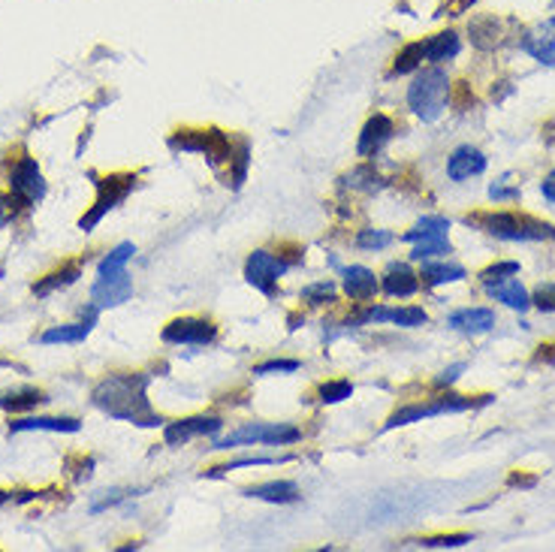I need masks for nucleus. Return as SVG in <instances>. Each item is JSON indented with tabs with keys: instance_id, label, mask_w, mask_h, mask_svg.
<instances>
[{
	"instance_id": "1",
	"label": "nucleus",
	"mask_w": 555,
	"mask_h": 552,
	"mask_svg": "<svg viewBox=\"0 0 555 552\" xmlns=\"http://www.w3.org/2000/svg\"><path fill=\"white\" fill-rule=\"evenodd\" d=\"M145 386H149L145 375H109L94 386L91 399L112 420L136 422V426H160L163 417L151 411Z\"/></svg>"
},
{
	"instance_id": "2",
	"label": "nucleus",
	"mask_w": 555,
	"mask_h": 552,
	"mask_svg": "<svg viewBox=\"0 0 555 552\" xmlns=\"http://www.w3.org/2000/svg\"><path fill=\"white\" fill-rule=\"evenodd\" d=\"M474 221L496 239L505 241H541V239H552L555 241V227L552 223H543L537 218H528V214H516V212H489V214H474Z\"/></svg>"
},
{
	"instance_id": "3",
	"label": "nucleus",
	"mask_w": 555,
	"mask_h": 552,
	"mask_svg": "<svg viewBox=\"0 0 555 552\" xmlns=\"http://www.w3.org/2000/svg\"><path fill=\"white\" fill-rule=\"evenodd\" d=\"M450 88H453V85H450L447 73L441 70V67H429V70H423L411 82V88H407V106L414 109L416 118L438 121L447 109Z\"/></svg>"
},
{
	"instance_id": "4",
	"label": "nucleus",
	"mask_w": 555,
	"mask_h": 552,
	"mask_svg": "<svg viewBox=\"0 0 555 552\" xmlns=\"http://www.w3.org/2000/svg\"><path fill=\"white\" fill-rule=\"evenodd\" d=\"M492 395H456V393H447V395H438L435 402H426V404H407V408H398L393 417L387 420V429H398V426H411V422H420L426 417H438V413H462V411H474V408H483L489 404Z\"/></svg>"
},
{
	"instance_id": "5",
	"label": "nucleus",
	"mask_w": 555,
	"mask_h": 552,
	"mask_svg": "<svg viewBox=\"0 0 555 552\" xmlns=\"http://www.w3.org/2000/svg\"><path fill=\"white\" fill-rule=\"evenodd\" d=\"M169 149L172 151H190V154H205L208 160L218 167V163H230L232 160V142L230 136L218 131V127H205V131H176L169 136Z\"/></svg>"
},
{
	"instance_id": "6",
	"label": "nucleus",
	"mask_w": 555,
	"mask_h": 552,
	"mask_svg": "<svg viewBox=\"0 0 555 552\" xmlns=\"http://www.w3.org/2000/svg\"><path fill=\"white\" fill-rule=\"evenodd\" d=\"M302 438V432L290 422H248V426L236 429L232 435L221 438L214 444V450H230V447H241V444H278V447H287V444H296Z\"/></svg>"
},
{
	"instance_id": "7",
	"label": "nucleus",
	"mask_w": 555,
	"mask_h": 552,
	"mask_svg": "<svg viewBox=\"0 0 555 552\" xmlns=\"http://www.w3.org/2000/svg\"><path fill=\"white\" fill-rule=\"evenodd\" d=\"M133 185H136L133 172H115V176L100 178L97 181V203L91 205L88 214H82V218H79V230L91 232L112 209H115L118 203L127 200V194L133 191Z\"/></svg>"
},
{
	"instance_id": "8",
	"label": "nucleus",
	"mask_w": 555,
	"mask_h": 552,
	"mask_svg": "<svg viewBox=\"0 0 555 552\" xmlns=\"http://www.w3.org/2000/svg\"><path fill=\"white\" fill-rule=\"evenodd\" d=\"M290 269L287 260H281V257H275L272 251H254L248 257L245 263V278L250 287H257L259 293H266V296H272L275 287H278V278H281L284 272Z\"/></svg>"
},
{
	"instance_id": "9",
	"label": "nucleus",
	"mask_w": 555,
	"mask_h": 552,
	"mask_svg": "<svg viewBox=\"0 0 555 552\" xmlns=\"http://www.w3.org/2000/svg\"><path fill=\"white\" fill-rule=\"evenodd\" d=\"M218 339V326L205 317H176L163 326L167 344H212Z\"/></svg>"
},
{
	"instance_id": "10",
	"label": "nucleus",
	"mask_w": 555,
	"mask_h": 552,
	"mask_svg": "<svg viewBox=\"0 0 555 552\" xmlns=\"http://www.w3.org/2000/svg\"><path fill=\"white\" fill-rule=\"evenodd\" d=\"M10 191L19 194L28 205L40 203L42 196H46V181H42V172L37 167V160L28 158V154L13 163V169H10Z\"/></svg>"
},
{
	"instance_id": "11",
	"label": "nucleus",
	"mask_w": 555,
	"mask_h": 552,
	"mask_svg": "<svg viewBox=\"0 0 555 552\" xmlns=\"http://www.w3.org/2000/svg\"><path fill=\"white\" fill-rule=\"evenodd\" d=\"M223 429V420L214 417V413H199V417H187V420H176L163 429V441L169 447H185L187 441L194 438H203V435H214Z\"/></svg>"
},
{
	"instance_id": "12",
	"label": "nucleus",
	"mask_w": 555,
	"mask_h": 552,
	"mask_svg": "<svg viewBox=\"0 0 555 552\" xmlns=\"http://www.w3.org/2000/svg\"><path fill=\"white\" fill-rule=\"evenodd\" d=\"M519 49H523L528 58L541 60L546 67H555V15L541 24H534L532 31H525L523 40H519Z\"/></svg>"
},
{
	"instance_id": "13",
	"label": "nucleus",
	"mask_w": 555,
	"mask_h": 552,
	"mask_svg": "<svg viewBox=\"0 0 555 552\" xmlns=\"http://www.w3.org/2000/svg\"><path fill=\"white\" fill-rule=\"evenodd\" d=\"M130 296H133V281H130L127 272H118L112 275V278H97V284H94L91 290V302L94 308H115L121 305V302H127Z\"/></svg>"
},
{
	"instance_id": "14",
	"label": "nucleus",
	"mask_w": 555,
	"mask_h": 552,
	"mask_svg": "<svg viewBox=\"0 0 555 552\" xmlns=\"http://www.w3.org/2000/svg\"><path fill=\"white\" fill-rule=\"evenodd\" d=\"M393 133H396L393 118L384 115V112H375V115L366 121V127H362L357 151L362 154V158H366V154H375V151L384 149L389 140H393Z\"/></svg>"
},
{
	"instance_id": "15",
	"label": "nucleus",
	"mask_w": 555,
	"mask_h": 552,
	"mask_svg": "<svg viewBox=\"0 0 555 552\" xmlns=\"http://www.w3.org/2000/svg\"><path fill=\"white\" fill-rule=\"evenodd\" d=\"M486 169V158L474 145H459V149L447 158V176L453 181H465L471 176H480Z\"/></svg>"
},
{
	"instance_id": "16",
	"label": "nucleus",
	"mask_w": 555,
	"mask_h": 552,
	"mask_svg": "<svg viewBox=\"0 0 555 552\" xmlns=\"http://www.w3.org/2000/svg\"><path fill=\"white\" fill-rule=\"evenodd\" d=\"M384 293L387 296H414L416 290H420V275L411 272V266L407 263H389V269L384 275Z\"/></svg>"
},
{
	"instance_id": "17",
	"label": "nucleus",
	"mask_w": 555,
	"mask_h": 552,
	"mask_svg": "<svg viewBox=\"0 0 555 552\" xmlns=\"http://www.w3.org/2000/svg\"><path fill=\"white\" fill-rule=\"evenodd\" d=\"M378 287H380V284L375 278V272L366 269V266H350V269H344V293L353 302L375 299Z\"/></svg>"
},
{
	"instance_id": "18",
	"label": "nucleus",
	"mask_w": 555,
	"mask_h": 552,
	"mask_svg": "<svg viewBox=\"0 0 555 552\" xmlns=\"http://www.w3.org/2000/svg\"><path fill=\"white\" fill-rule=\"evenodd\" d=\"M82 422L73 417H31V420H15L10 422V432H79Z\"/></svg>"
},
{
	"instance_id": "19",
	"label": "nucleus",
	"mask_w": 555,
	"mask_h": 552,
	"mask_svg": "<svg viewBox=\"0 0 555 552\" xmlns=\"http://www.w3.org/2000/svg\"><path fill=\"white\" fill-rule=\"evenodd\" d=\"M450 326L456 332H468V335L489 332L496 326V312L492 308H462V312L450 314Z\"/></svg>"
},
{
	"instance_id": "20",
	"label": "nucleus",
	"mask_w": 555,
	"mask_h": 552,
	"mask_svg": "<svg viewBox=\"0 0 555 552\" xmlns=\"http://www.w3.org/2000/svg\"><path fill=\"white\" fill-rule=\"evenodd\" d=\"M471 42L477 49L492 51L505 42V22L496 19V15H480V19L471 22Z\"/></svg>"
},
{
	"instance_id": "21",
	"label": "nucleus",
	"mask_w": 555,
	"mask_h": 552,
	"mask_svg": "<svg viewBox=\"0 0 555 552\" xmlns=\"http://www.w3.org/2000/svg\"><path fill=\"white\" fill-rule=\"evenodd\" d=\"M248 498H259L268 504H293L299 498V486L290 480H272V483H259V486L245 489Z\"/></svg>"
},
{
	"instance_id": "22",
	"label": "nucleus",
	"mask_w": 555,
	"mask_h": 552,
	"mask_svg": "<svg viewBox=\"0 0 555 552\" xmlns=\"http://www.w3.org/2000/svg\"><path fill=\"white\" fill-rule=\"evenodd\" d=\"M486 287H489L492 299L505 302V305L514 308V312H528V308H532V296H528L525 287L516 278H505L498 284H486Z\"/></svg>"
},
{
	"instance_id": "23",
	"label": "nucleus",
	"mask_w": 555,
	"mask_h": 552,
	"mask_svg": "<svg viewBox=\"0 0 555 552\" xmlns=\"http://www.w3.org/2000/svg\"><path fill=\"white\" fill-rule=\"evenodd\" d=\"M97 317V314H94ZM94 317H88L85 323H64V326H51L40 335V344H79L88 339L91 326H94Z\"/></svg>"
},
{
	"instance_id": "24",
	"label": "nucleus",
	"mask_w": 555,
	"mask_h": 552,
	"mask_svg": "<svg viewBox=\"0 0 555 552\" xmlns=\"http://www.w3.org/2000/svg\"><path fill=\"white\" fill-rule=\"evenodd\" d=\"M462 49V42L453 31H444V33H435V37L426 40V60L432 64H441V60H453Z\"/></svg>"
},
{
	"instance_id": "25",
	"label": "nucleus",
	"mask_w": 555,
	"mask_h": 552,
	"mask_svg": "<svg viewBox=\"0 0 555 552\" xmlns=\"http://www.w3.org/2000/svg\"><path fill=\"white\" fill-rule=\"evenodd\" d=\"M79 275H82L79 266L67 263V266H60L58 272H51V275H46V278H40L37 284H33V293H37V296H49V293L64 290V287H69V284H76Z\"/></svg>"
},
{
	"instance_id": "26",
	"label": "nucleus",
	"mask_w": 555,
	"mask_h": 552,
	"mask_svg": "<svg viewBox=\"0 0 555 552\" xmlns=\"http://www.w3.org/2000/svg\"><path fill=\"white\" fill-rule=\"evenodd\" d=\"M423 281L429 287H438V284H453V281H462L465 278V269L459 263H426L423 266Z\"/></svg>"
},
{
	"instance_id": "27",
	"label": "nucleus",
	"mask_w": 555,
	"mask_h": 552,
	"mask_svg": "<svg viewBox=\"0 0 555 552\" xmlns=\"http://www.w3.org/2000/svg\"><path fill=\"white\" fill-rule=\"evenodd\" d=\"M447 230H450V221L447 218H423L414 223V230L405 232V241H426V239H447Z\"/></svg>"
},
{
	"instance_id": "28",
	"label": "nucleus",
	"mask_w": 555,
	"mask_h": 552,
	"mask_svg": "<svg viewBox=\"0 0 555 552\" xmlns=\"http://www.w3.org/2000/svg\"><path fill=\"white\" fill-rule=\"evenodd\" d=\"M423 58H426V42H407V46L396 55V64L393 70H389V76H407L414 73L416 67L423 64Z\"/></svg>"
},
{
	"instance_id": "29",
	"label": "nucleus",
	"mask_w": 555,
	"mask_h": 552,
	"mask_svg": "<svg viewBox=\"0 0 555 552\" xmlns=\"http://www.w3.org/2000/svg\"><path fill=\"white\" fill-rule=\"evenodd\" d=\"M133 254H136L133 241H121L115 251L103 257V263H100V269H97V278H112V275L124 272V266L130 263V257H133Z\"/></svg>"
},
{
	"instance_id": "30",
	"label": "nucleus",
	"mask_w": 555,
	"mask_h": 552,
	"mask_svg": "<svg viewBox=\"0 0 555 552\" xmlns=\"http://www.w3.org/2000/svg\"><path fill=\"white\" fill-rule=\"evenodd\" d=\"M46 402V395L40 390H15V393H0V408L4 411H13V413H22V411H31L37 404Z\"/></svg>"
},
{
	"instance_id": "31",
	"label": "nucleus",
	"mask_w": 555,
	"mask_h": 552,
	"mask_svg": "<svg viewBox=\"0 0 555 552\" xmlns=\"http://www.w3.org/2000/svg\"><path fill=\"white\" fill-rule=\"evenodd\" d=\"M344 185L347 187H353V191H366V194H371V191H378L380 185H384V181H380V176L371 167H357V169H350L344 176Z\"/></svg>"
},
{
	"instance_id": "32",
	"label": "nucleus",
	"mask_w": 555,
	"mask_h": 552,
	"mask_svg": "<svg viewBox=\"0 0 555 552\" xmlns=\"http://www.w3.org/2000/svg\"><path fill=\"white\" fill-rule=\"evenodd\" d=\"M387 321H389V323H396V326H405V330H414V326H423V323H426L429 317H426V312H423V308L411 305V308H389Z\"/></svg>"
},
{
	"instance_id": "33",
	"label": "nucleus",
	"mask_w": 555,
	"mask_h": 552,
	"mask_svg": "<svg viewBox=\"0 0 555 552\" xmlns=\"http://www.w3.org/2000/svg\"><path fill=\"white\" fill-rule=\"evenodd\" d=\"M278 462H287V456H284V459H275V456H248V459H236V462L221 465V468L205 471V477H223L227 471H236V468H254V465H278Z\"/></svg>"
},
{
	"instance_id": "34",
	"label": "nucleus",
	"mask_w": 555,
	"mask_h": 552,
	"mask_svg": "<svg viewBox=\"0 0 555 552\" xmlns=\"http://www.w3.org/2000/svg\"><path fill=\"white\" fill-rule=\"evenodd\" d=\"M302 299H305L308 305H332L335 302V284L332 281L308 284V287L302 290Z\"/></svg>"
},
{
	"instance_id": "35",
	"label": "nucleus",
	"mask_w": 555,
	"mask_h": 552,
	"mask_svg": "<svg viewBox=\"0 0 555 552\" xmlns=\"http://www.w3.org/2000/svg\"><path fill=\"white\" fill-rule=\"evenodd\" d=\"M447 239H426V241H414V251H411V260H432V257H441V254H450Z\"/></svg>"
},
{
	"instance_id": "36",
	"label": "nucleus",
	"mask_w": 555,
	"mask_h": 552,
	"mask_svg": "<svg viewBox=\"0 0 555 552\" xmlns=\"http://www.w3.org/2000/svg\"><path fill=\"white\" fill-rule=\"evenodd\" d=\"M357 245L362 251H384V248L393 245V232L387 230H362L357 236Z\"/></svg>"
},
{
	"instance_id": "37",
	"label": "nucleus",
	"mask_w": 555,
	"mask_h": 552,
	"mask_svg": "<svg viewBox=\"0 0 555 552\" xmlns=\"http://www.w3.org/2000/svg\"><path fill=\"white\" fill-rule=\"evenodd\" d=\"M471 543V534H438V538H423L416 540V547H426V549H459Z\"/></svg>"
},
{
	"instance_id": "38",
	"label": "nucleus",
	"mask_w": 555,
	"mask_h": 552,
	"mask_svg": "<svg viewBox=\"0 0 555 552\" xmlns=\"http://www.w3.org/2000/svg\"><path fill=\"white\" fill-rule=\"evenodd\" d=\"M353 395V384L350 381H326L320 386V402L323 404H338L344 399H350Z\"/></svg>"
},
{
	"instance_id": "39",
	"label": "nucleus",
	"mask_w": 555,
	"mask_h": 552,
	"mask_svg": "<svg viewBox=\"0 0 555 552\" xmlns=\"http://www.w3.org/2000/svg\"><path fill=\"white\" fill-rule=\"evenodd\" d=\"M516 272H519V263H514V260L492 263V266H486V269L480 272V281L483 284H498V281H505V278H514Z\"/></svg>"
},
{
	"instance_id": "40",
	"label": "nucleus",
	"mask_w": 555,
	"mask_h": 552,
	"mask_svg": "<svg viewBox=\"0 0 555 552\" xmlns=\"http://www.w3.org/2000/svg\"><path fill=\"white\" fill-rule=\"evenodd\" d=\"M293 372H299L296 359H268L254 366V375H293Z\"/></svg>"
},
{
	"instance_id": "41",
	"label": "nucleus",
	"mask_w": 555,
	"mask_h": 552,
	"mask_svg": "<svg viewBox=\"0 0 555 552\" xmlns=\"http://www.w3.org/2000/svg\"><path fill=\"white\" fill-rule=\"evenodd\" d=\"M24 205H28V203H24L19 194H13V191L10 194H0V223L13 221L15 214L24 209Z\"/></svg>"
},
{
	"instance_id": "42",
	"label": "nucleus",
	"mask_w": 555,
	"mask_h": 552,
	"mask_svg": "<svg viewBox=\"0 0 555 552\" xmlns=\"http://www.w3.org/2000/svg\"><path fill=\"white\" fill-rule=\"evenodd\" d=\"M532 305L537 308V312L552 314L555 312V284H543V287H537L534 296H532Z\"/></svg>"
},
{
	"instance_id": "43",
	"label": "nucleus",
	"mask_w": 555,
	"mask_h": 552,
	"mask_svg": "<svg viewBox=\"0 0 555 552\" xmlns=\"http://www.w3.org/2000/svg\"><path fill=\"white\" fill-rule=\"evenodd\" d=\"M450 94H453V106L456 109H468V103L474 106V94H471V85L468 82H456V88H450Z\"/></svg>"
},
{
	"instance_id": "44",
	"label": "nucleus",
	"mask_w": 555,
	"mask_h": 552,
	"mask_svg": "<svg viewBox=\"0 0 555 552\" xmlns=\"http://www.w3.org/2000/svg\"><path fill=\"white\" fill-rule=\"evenodd\" d=\"M489 196L496 203H507V200H516L519 196V187H507V178H501V181H496V185L489 187Z\"/></svg>"
},
{
	"instance_id": "45",
	"label": "nucleus",
	"mask_w": 555,
	"mask_h": 552,
	"mask_svg": "<svg viewBox=\"0 0 555 552\" xmlns=\"http://www.w3.org/2000/svg\"><path fill=\"white\" fill-rule=\"evenodd\" d=\"M510 489H534L537 486V474H523V471H510L507 477Z\"/></svg>"
},
{
	"instance_id": "46",
	"label": "nucleus",
	"mask_w": 555,
	"mask_h": 552,
	"mask_svg": "<svg viewBox=\"0 0 555 552\" xmlns=\"http://www.w3.org/2000/svg\"><path fill=\"white\" fill-rule=\"evenodd\" d=\"M465 372V362H456V366H450L447 372H441L435 377V386H450V384H456L459 381V375Z\"/></svg>"
},
{
	"instance_id": "47",
	"label": "nucleus",
	"mask_w": 555,
	"mask_h": 552,
	"mask_svg": "<svg viewBox=\"0 0 555 552\" xmlns=\"http://www.w3.org/2000/svg\"><path fill=\"white\" fill-rule=\"evenodd\" d=\"M534 366H555V344H541V348H537Z\"/></svg>"
},
{
	"instance_id": "48",
	"label": "nucleus",
	"mask_w": 555,
	"mask_h": 552,
	"mask_svg": "<svg viewBox=\"0 0 555 552\" xmlns=\"http://www.w3.org/2000/svg\"><path fill=\"white\" fill-rule=\"evenodd\" d=\"M541 194H543V200L555 203V169H552L550 176H546V178L541 181Z\"/></svg>"
},
{
	"instance_id": "49",
	"label": "nucleus",
	"mask_w": 555,
	"mask_h": 552,
	"mask_svg": "<svg viewBox=\"0 0 555 552\" xmlns=\"http://www.w3.org/2000/svg\"><path fill=\"white\" fill-rule=\"evenodd\" d=\"M6 498H10V495H6V493H4V489H0V507H4V504H6Z\"/></svg>"
},
{
	"instance_id": "50",
	"label": "nucleus",
	"mask_w": 555,
	"mask_h": 552,
	"mask_svg": "<svg viewBox=\"0 0 555 552\" xmlns=\"http://www.w3.org/2000/svg\"><path fill=\"white\" fill-rule=\"evenodd\" d=\"M0 278H4V269H0Z\"/></svg>"
}]
</instances>
